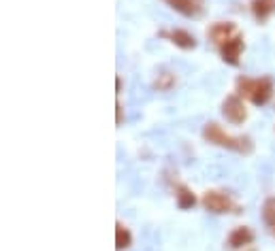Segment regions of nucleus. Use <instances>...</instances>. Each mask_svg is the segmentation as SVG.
<instances>
[{
    "label": "nucleus",
    "mask_w": 275,
    "mask_h": 251,
    "mask_svg": "<svg viewBox=\"0 0 275 251\" xmlns=\"http://www.w3.org/2000/svg\"><path fill=\"white\" fill-rule=\"evenodd\" d=\"M203 136H205L209 143H214V145L232 149V151H239V153H250L252 151V141L248 139V136H230L218 124H207L205 130H203Z\"/></svg>",
    "instance_id": "f257e3e1"
},
{
    "label": "nucleus",
    "mask_w": 275,
    "mask_h": 251,
    "mask_svg": "<svg viewBox=\"0 0 275 251\" xmlns=\"http://www.w3.org/2000/svg\"><path fill=\"white\" fill-rule=\"evenodd\" d=\"M222 113H224V117H226L230 124H243L245 117H248L245 104L241 102V98L235 96V94H230V96L224 98V102H222Z\"/></svg>",
    "instance_id": "f03ea898"
},
{
    "label": "nucleus",
    "mask_w": 275,
    "mask_h": 251,
    "mask_svg": "<svg viewBox=\"0 0 275 251\" xmlns=\"http://www.w3.org/2000/svg\"><path fill=\"white\" fill-rule=\"evenodd\" d=\"M203 204H205V209L211 213H228L235 209L232 200L222 192H207L205 196H203Z\"/></svg>",
    "instance_id": "7ed1b4c3"
},
{
    "label": "nucleus",
    "mask_w": 275,
    "mask_h": 251,
    "mask_svg": "<svg viewBox=\"0 0 275 251\" xmlns=\"http://www.w3.org/2000/svg\"><path fill=\"white\" fill-rule=\"evenodd\" d=\"M241 51H243V39L241 37H232L228 39L226 43L220 45V53H222V60L230 64V66H237L239 64V58H241Z\"/></svg>",
    "instance_id": "20e7f679"
},
{
    "label": "nucleus",
    "mask_w": 275,
    "mask_h": 251,
    "mask_svg": "<svg viewBox=\"0 0 275 251\" xmlns=\"http://www.w3.org/2000/svg\"><path fill=\"white\" fill-rule=\"evenodd\" d=\"M271 94H273V83H271L269 77H263V79H256V81H254L252 92H250L254 104H258V106L267 104V102H269V98H271Z\"/></svg>",
    "instance_id": "39448f33"
},
{
    "label": "nucleus",
    "mask_w": 275,
    "mask_h": 251,
    "mask_svg": "<svg viewBox=\"0 0 275 251\" xmlns=\"http://www.w3.org/2000/svg\"><path fill=\"white\" fill-rule=\"evenodd\" d=\"M165 2L186 17H199L203 13V0H165Z\"/></svg>",
    "instance_id": "423d86ee"
},
{
    "label": "nucleus",
    "mask_w": 275,
    "mask_h": 251,
    "mask_svg": "<svg viewBox=\"0 0 275 251\" xmlns=\"http://www.w3.org/2000/svg\"><path fill=\"white\" fill-rule=\"evenodd\" d=\"M209 39L216 41V43H226L228 39H232L237 34V26L232 24V21H218V24H214L209 28Z\"/></svg>",
    "instance_id": "0eeeda50"
},
{
    "label": "nucleus",
    "mask_w": 275,
    "mask_h": 251,
    "mask_svg": "<svg viewBox=\"0 0 275 251\" xmlns=\"http://www.w3.org/2000/svg\"><path fill=\"white\" fill-rule=\"evenodd\" d=\"M252 241H254V232L250 230V228H245V226H239L228 234V245L232 249L248 247V245H252Z\"/></svg>",
    "instance_id": "6e6552de"
},
{
    "label": "nucleus",
    "mask_w": 275,
    "mask_h": 251,
    "mask_svg": "<svg viewBox=\"0 0 275 251\" xmlns=\"http://www.w3.org/2000/svg\"><path fill=\"white\" fill-rule=\"evenodd\" d=\"M165 37H168L171 39V43H175L177 47H181V49H194L196 47V39L192 37L190 32H186V30H171V32H162Z\"/></svg>",
    "instance_id": "1a4fd4ad"
},
{
    "label": "nucleus",
    "mask_w": 275,
    "mask_h": 251,
    "mask_svg": "<svg viewBox=\"0 0 275 251\" xmlns=\"http://www.w3.org/2000/svg\"><path fill=\"white\" fill-rule=\"evenodd\" d=\"M175 196H177V206L181 211H188V209H192V206L196 204V196L192 194V190L186 188V185H179Z\"/></svg>",
    "instance_id": "9d476101"
},
{
    "label": "nucleus",
    "mask_w": 275,
    "mask_h": 251,
    "mask_svg": "<svg viewBox=\"0 0 275 251\" xmlns=\"http://www.w3.org/2000/svg\"><path fill=\"white\" fill-rule=\"evenodd\" d=\"M252 11L258 19H267L275 11V0H254Z\"/></svg>",
    "instance_id": "9b49d317"
},
{
    "label": "nucleus",
    "mask_w": 275,
    "mask_h": 251,
    "mask_svg": "<svg viewBox=\"0 0 275 251\" xmlns=\"http://www.w3.org/2000/svg\"><path fill=\"white\" fill-rule=\"evenodd\" d=\"M130 245H132V234H130V230L124 224H117L115 226V247L122 251V249H128Z\"/></svg>",
    "instance_id": "f8f14e48"
},
{
    "label": "nucleus",
    "mask_w": 275,
    "mask_h": 251,
    "mask_svg": "<svg viewBox=\"0 0 275 251\" xmlns=\"http://www.w3.org/2000/svg\"><path fill=\"white\" fill-rule=\"evenodd\" d=\"M263 219L267 226L275 228V196H269L263 204Z\"/></svg>",
    "instance_id": "ddd939ff"
},
{
    "label": "nucleus",
    "mask_w": 275,
    "mask_h": 251,
    "mask_svg": "<svg viewBox=\"0 0 275 251\" xmlns=\"http://www.w3.org/2000/svg\"><path fill=\"white\" fill-rule=\"evenodd\" d=\"M175 83V77L171 75V73H162L158 79H156V90H160V92H166V90H171V85Z\"/></svg>",
    "instance_id": "4468645a"
},
{
    "label": "nucleus",
    "mask_w": 275,
    "mask_h": 251,
    "mask_svg": "<svg viewBox=\"0 0 275 251\" xmlns=\"http://www.w3.org/2000/svg\"><path fill=\"white\" fill-rule=\"evenodd\" d=\"M115 109H117V124H122V104H117Z\"/></svg>",
    "instance_id": "2eb2a0df"
},
{
    "label": "nucleus",
    "mask_w": 275,
    "mask_h": 251,
    "mask_svg": "<svg viewBox=\"0 0 275 251\" xmlns=\"http://www.w3.org/2000/svg\"><path fill=\"white\" fill-rule=\"evenodd\" d=\"M273 234H275V228H273Z\"/></svg>",
    "instance_id": "dca6fc26"
}]
</instances>
